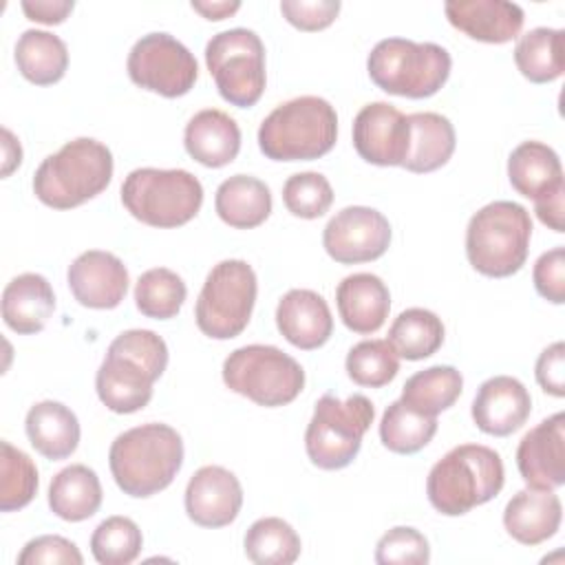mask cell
Segmentation results:
<instances>
[{"label":"cell","mask_w":565,"mask_h":565,"mask_svg":"<svg viewBox=\"0 0 565 565\" xmlns=\"http://www.w3.org/2000/svg\"><path fill=\"white\" fill-rule=\"evenodd\" d=\"M166 366V340L150 329H128L106 349L95 375L97 397L113 413H137L152 399V384L163 375Z\"/></svg>","instance_id":"cell-1"},{"label":"cell","mask_w":565,"mask_h":565,"mask_svg":"<svg viewBox=\"0 0 565 565\" xmlns=\"http://www.w3.org/2000/svg\"><path fill=\"white\" fill-rule=\"evenodd\" d=\"M108 466L119 490L135 499H148L166 490L183 466L181 435L159 422L141 424L115 437Z\"/></svg>","instance_id":"cell-2"},{"label":"cell","mask_w":565,"mask_h":565,"mask_svg":"<svg viewBox=\"0 0 565 565\" xmlns=\"http://www.w3.org/2000/svg\"><path fill=\"white\" fill-rule=\"evenodd\" d=\"M505 481L501 455L481 444L450 448L428 472L430 505L446 516H461L494 499Z\"/></svg>","instance_id":"cell-3"},{"label":"cell","mask_w":565,"mask_h":565,"mask_svg":"<svg viewBox=\"0 0 565 565\" xmlns=\"http://www.w3.org/2000/svg\"><path fill=\"white\" fill-rule=\"evenodd\" d=\"M113 152L106 143L77 137L38 166L33 192L53 210H71L102 194L113 179Z\"/></svg>","instance_id":"cell-4"},{"label":"cell","mask_w":565,"mask_h":565,"mask_svg":"<svg viewBox=\"0 0 565 565\" xmlns=\"http://www.w3.org/2000/svg\"><path fill=\"white\" fill-rule=\"evenodd\" d=\"M338 139L335 108L302 95L276 106L258 128V148L271 161H311L324 157Z\"/></svg>","instance_id":"cell-5"},{"label":"cell","mask_w":565,"mask_h":565,"mask_svg":"<svg viewBox=\"0 0 565 565\" xmlns=\"http://www.w3.org/2000/svg\"><path fill=\"white\" fill-rule=\"evenodd\" d=\"M530 238V212L514 201H492L468 221L466 256L479 274L508 278L525 265Z\"/></svg>","instance_id":"cell-6"},{"label":"cell","mask_w":565,"mask_h":565,"mask_svg":"<svg viewBox=\"0 0 565 565\" xmlns=\"http://www.w3.org/2000/svg\"><path fill=\"white\" fill-rule=\"evenodd\" d=\"M450 66V53L441 44L406 38L380 40L366 57L373 84L388 95L408 99L435 95L446 84Z\"/></svg>","instance_id":"cell-7"},{"label":"cell","mask_w":565,"mask_h":565,"mask_svg":"<svg viewBox=\"0 0 565 565\" xmlns=\"http://www.w3.org/2000/svg\"><path fill=\"white\" fill-rule=\"evenodd\" d=\"M124 207L150 227H179L192 221L203 203L201 181L181 168H137L121 183Z\"/></svg>","instance_id":"cell-8"},{"label":"cell","mask_w":565,"mask_h":565,"mask_svg":"<svg viewBox=\"0 0 565 565\" xmlns=\"http://www.w3.org/2000/svg\"><path fill=\"white\" fill-rule=\"evenodd\" d=\"M375 408L362 393L338 399L324 393L313 408L305 433V450L320 470L347 468L360 452L362 437L373 424Z\"/></svg>","instance_id":"cell-9"},{"label":"cell","mask_w":565,"mask_h":565,"mask_svg":"<svg viewBox=\"0 0 565 565\" xmlns=\"http://www.w3.org/2000/svg\"><path fill=\"white\" fill-rule=\"evenodd\" d=\"M223 382L230 391L258 406L276 408L291 404L302 386V366L271 344H247L234 349L223 362Z\"/></svg>","instance_id":"cell-10"},{"label":"cell","mask_w":565,"mask_h":565,"mask_svg":"<svg viewBox=\"0 0 565 565\" xmlns=\"http://www.w3.org/2000/svg\"><path fill=\"white\" fill-rule=\"evenodd\" d=\"M258 280L241 258H227L212 267L194 305V320L203 335L232 340L245 331L256 305Z\"/></svg>","instance_id":"cell-11"},{"label":"cell","mask_w":565,"mask_h":565,"mask_svg":"<svg viewBox=\"0 0 565 565\" xmlns=\"http://www.w3.org/2000/svg\"><path fill=\"white\" fill-rule=\"evenodd\" d=\"M205 64L218 95L238 108L254 106L267 84L265 44L252 29H227L205 44Z\"/></svg>","instance_id":"cell-12"},{"label":"cell","mask_w":565,"mask_h":565,"mask_svg":"<svg viewBox=\"0 0 565 565\" xmlns=\"http://www.w3.org/2000/svg\"><path fill=\"white\" fill-rule=\"evenodd\" d=\"M126 68L132 84L168 99L190 93L199 75L190 49L163 31L141 35L128 53Z\"/></svg>","instance_id":"cell-13"},{"label":"cell","mask_w":565,"mask_h":565,"mask_svg":"<svg viewBox=\"0 0 565 565\" xmlns=\"http://www.w3.org/2000/svg\"><path fill=\"white\" fill-rule=\"evenodd\" d=\"M391 245L388 218L366 205H349L329 218L322 232L324 252L340 265L369 263Z\"/></svg>","instance_id":"cell-14"},{"label":"cell","mask_w":565,"mask_h":565,"mask_svg":"<svg viewBox=\"0 0 565 565\" xmlns=\"http://www.w3.org/2000/svg\"><path fill=\"white\" fill-rule=\"evenodd\" d=\"M408 139V117L388 102L366 104L353 119V148L366 163L402 166Z\"/></svg>","instance_id":"cell-15"},{"label":"cell","mask_w":565,"mask_h":565,"mask_svg":"<svg viewBox=\"0 0 565 565\" xmlns=\"http://www.w3.org/2000/svg\"><path fill=\"white\" fill-rule=\"evenodd\" d=\"M516 468L534 490H556L565 483V415L536 424L523 435L516 448Z\"/></svg>","instance_id":"cell-16"},{"label":"cell","mask_w":565,"mask_h":565,"mask_svg":"<svg viewBox=\"0 0 565 565\" xmlns=\"http://www.w3.org/2000/svg\"><path fill=\"white\" fill-rule=\"evenodd\" d=\"M73 298L88 309H115L128 291V269L110 252L88 249L66 271Z\"/></svg>","instance_id":"cell-17"},{"label":"cell","mask_w":565,"mask_h":565,"mask_svg":"<svg viewBox=\"0 0 565 565\" xmlns=\"http://www.w3.org/2000/svg\"><path fill=\"white\" fill-rule=\"evenodd\" d=\"M243 505V488L234 472L223 466L199 468L185 488V512L201 527L230 525Z\"/></svg>","instance_id":"cell-18"},{"label":"cell","mask_w":565,"mask_h":565,"mask_svg":"<svg viewBox=\"0 0 565 565\" xmlns=\"http://www.w3.org/2000/svg\"><path fill=\"white\" fill-rule=\"evenodd\" d=\"M532 413L527 388L512 375L486 380L472 399V419L486 435L508 437L519 430Z\"/></svg>","instance_id":"cell-19"},{"label":"cell","mask_w":565,"mask_h":565,"mask_svg":"<svg viewBox=\"0 0 565 565\" xmlns=\"http://www.w3.org/2000/svg\"><path fill=\"white\" fill-rule=\"evenodd\" d=\"M448 22L472 40L505 44L523 29V9L508 0H450L444 4Z\"/></svg>","instance_id":"cell-20"},{"label":"cell","mask_w":565,"mask_h":565,"mask_svg":"<svg viewBox=\"0 0 565 565\" xmlns=\"http://www.w3.org/2000/svg\"><path fill=\"white\" fill-rule=\"evenodd\" d=\"M276 327L296 349L313 351L331 338L333 318L320 294L311 289H291L278 300Z\"/></svg>","instance_id":"cell-21"},{"label":"cell","mask_w":565,"mask_h":565,"mask_svg":"<svg viewBox=\"0 0 565 565\" xmlns=\"http://www.w3.org/2000/svg\"><path fill=\"white\" fill-rule=\"evenodd\" d=\"M335 305L344 327L353 333H375L388 318L391 294L384 280L369 271H358L340 280Z\"/></svg>","instance_id":"cell-22"},{"label":"cell","mask_w":565,"mask_h":565,"mask_svg":"<svg viewBox=\"0 0 565 565\" xmlns=\"http://www.w3.org/2000/svg\"><path fill=\"white\" fill-rule=\"evenodd\" d=\"M508 179L521 196L534 203L565 192L561 159L543 141H523L510 152Z\"/></svg>","instance_id":"cell-23"},{"label":"cell","mask_w":565,"mask_h":565,"mask_svg":"<svg viewBox=\"0 0 565 565\" xmlns=\"http://www.w3.org/2000/svg\"><path fill=\"white\" fill-rule=\"evenodd\" d=\"M183 146L201 166L223 168L232 163L241 150V128L227 113L205 108L185 124Z\"/></svg>","instance_id":"cell-24"},{"label":"cell","mask_w":565,"mask_h":565,"mask_svg":"<svg viewBox=\"0 0 565 565\" xmlns=\"http://www.w3.org/2000/svg\"><path fill=\"white\" fill-rule=\"evenodd\" d=\"M563 519L561 499L554 490H519L503 510V525L508 534L523 545H539L552 539Z\"/></svg>","instance_id":"cell-25"},{"label":"cell","mask_w":565,"mask_h":565,"mask_svg":"<svg viewBox=\"0 0 565 565\" xmlns=\"http://www.w3.org/2000/svg\"><path fill=\"white\" fill-rule=\"evenodd\" d=\"M55 311V294L51 282L42 274H20L7 282L2 291V320L20 333H40Z\"/></svg>","instance_id":"cell-26"},{"label":"cell","mask_w":565,"mask_h":565,"mask_svg":"<svg viewBox=\"0 0 565 565\" xmlns=\"http://www.w3.org/2000/svg\"><path fill=\"white\" fill-rule=\"evenodd\" d=\"M24 428L31 446L51 461L71 457L82 435L77 415L62 402L53 399L33 404L26 413Z\"/></svg>","instance_id":"cell-27"},{"label":"cell","mask_w":565,"mask_h":565,"mask_svg":"<svg viewBox=\"0 0 565 565\" xmlns=\"http://www.w3.org/2000/svg\"><path fill=\"white\" fill-rule=\"evenodd\" d=\"M411 126L408 152L402 163L408 172L426 174L448 163L455 152V126L439 113H413L406 115Z\"/></svg>","instance_id":"cell-28"},{"label":"cell","mask_w":565,"mask_h":565,"mask_svg":"<svg viewBox=\"0 0 565 565\" xmlns=\"http://www.w3.org/2000/svg\"><path fill=\"white\" fill-rule=\"evenodd\" d=\"M214 210L234 230H252L271 214L269 188L249 174H234L216 188Z\"/></svg>","instance_id":"cell-29"},{"label":"cell","mask_w":565,"mask_h":565,"mask_svg":"<svg viewBox=\"0 0 565 565\" xmlns=\"http://www.w3.org/2000/svg\"><path fill=\"white\" fill-rule=\"evenodd\" d=\"M102 505V483L93 468L71 463L49 486V508L55 516L77 523L90 519Z\"/></svg>","instance_id":"cell-30"},{"label":"cell","mask_w":565,"mask_h":565,"mask_svg":"<svg viewBox=\"0 0 565 565\" xmlns=\"http://www.w3.org/2000/svg\"><path fill=\"white\" fill-rule=\"evenodd\" d=\"M15 64L24 79L35 86L60 82L68 68V49L55 33L26 29L15 42Z\"/></svg>","instance_id":"cell-31"},{"label":"cell","mask_w":565,"mask_h":565,"mask_svg":"<svg viewBox=\"0 0 565 565\" xmlns=\"http://www.w3.org/2000/svg\"><path fill=\"white\" fill-rule=\"evenodd\" d=\"M565 31L536 26L519 38L514 62L521 75L534 84H547L565 71Z\"/></svg>","instance_id":"cell-32"},{"label":"cell","mask_w":565,"mask_h":565,"mask_svg":"<svg viewBox=\"0 0 565 565\" xmlns=\"http://www.w3.org/2000/svg\"><path fill=\"white\" fill-rule=\"evenodd\" d=\"M461 391V373L450 364H435L411 375L402 386L399 399L424 415L437 417L459 399Z\"/></svg>","instance_id":"cell-33"},{"label":"cell","mask_w":565,"mask_h":565,"mask_svg":"<svg viewBox=\"0 0 565 565\" xmlns=\"http://www.w3.org/2000/svg\"><path fill=\"white\" fill-rule=\"evenodd\" d=\"M444 322L437 313L422 307H411L393 320L386 340L399 358L417 362L437 353V349L444 344Z\"/></svg>","instance_id":"cell-34"},{"label":"cell","mask_w":565,"mask_h":565,"mask_svg":"<svg viewBox=\"0 0 565 565\" xmlns=\"http://www.w3.org/2000/svg\"><path fill=\"white\" fill-rule=\"evenodd\" d=\"M245 556L256 565H291L300 556L298 532L280 516H263L243 539Z\"/></svg>","instance_id":"cell-35"},{"label":"cell","mask_w":565,"mask_h":565,"mask_svg":"<svg viewBox=\"0 0 565 565\" xmlns=\"http://www.w3.org/2000/svg\"><path fill=\"white\" fill-rule=\"evenodd\" d=\"M437 433V417L424 415L402 399L388 404L380 422V439L384 448L397 455H415Z\"/></svg>","instance_id":"cell-36"},{"label":"cell","mask_w":565,"mask_h":565,"mask_svg":"<svg viewBox=\"0 0 565 565\" xmlns=\"http://www.w3.org/2000/svg\"><path fill=\"white\" fill-rule=\"evenodd\" d=\"M188 289L183 278L168 267H152L143 271L135 285V305L146 318L170 320L174 318L183 302Z\"/></svg>","instance_id":"cell-37"},{"label":"cell","mask_w":565,"mask_h":565,"mask_svg":"<svg viewBox=\"0 0 565 565\" xmlns=\"http://www.w3.org/2000/svg\"><path fill=\"white\" fill-rule=\"evenodd\" d=\"M347 375L358 386L382 388L399 371V355L388 340H362L347 353Z\"/></svg>","instance_id":"cell-38"},{"label":"cell","mask_w":565,"mask_h":565,"mask_svg":"<svg viewBox=\"0 0 565 565\" xmlns=\"http://www.w3.org/2000/svg\"><path fill=\"white\" fill-rule=\"evenodd\" d=\"M0 450V510L15 512L33 501L38 492V468L26 452L9 441H2Z\"/></svg>","instance_id":"cell-39"},{"label":"cell","mask_w":565,"mask_h":565,"mask_svg":"<svg viewBox=\"0 0 565 565\" xmlns=\"http://www.w3.org/2000/svg\"><path fill=\"white\" fill-rule=\"evenodd\" d=\"M141 545V530L128 516L104 519L90 536V552L99 565H128L139 556Z\"/></svg>","instance_id":"cell-40"},{"label":"cell","mask_w":565,"mask_h":565,"mask_svg":"<svg viewBox=\"0 0 565 565\" xmlns=\"http://www.w3.org/2000/svg\"><path fill=\"white\" fill-rule=\"evenodd\" d=\"M282 203L298 218H318L329 212L333 188L320 172H298L285 181Z\"/></svg>","instance_id":"cell-41"},{"label":"cell","mask_w":565,"mask_h":565,"mask_svg":"<svg viewBox=\"0 0 565 565\" xmlns=\"http://www.w3.org/2000/svg\"><path fill=\"white\" fill-rule=\"evenodd\" d=\"M430 547L426 536L408 525L388 530L375 545V563L380 565H426Z\"/></svg>","instance_id":"cell-42"},{"label":"cell","mask_w":565,"mask_h":565,"mask_svg":"<svg viewBox=\"0 0 565 565\" xmlns=\"http://www.w3.org/2000/svg\"><path fill=\"white\" fill-rule=\"evenodd\" d=\"M84 556L77 545L57 534L31 539L18 554V565H82Z\"/></svg>","instance_id":"cell-43"},{"label":"cell","mask_w":565,"mask_h":565,"mask_svg":"<svg viewBox=\"0 0 565 565\" xmlns=\"http://www.w3.org/2000/svg\"><path fill=\"white\" fill-rule=\"evenodd\" d=\"M532 280L541 298L552 305L565 302V247L543 252L532 269Z\"/></svg>","instance_id":"cell-44"},{"label":"cell","mask_w":565,"mask_h":565,"mask_svg":"<svg viewBox=\"0 0 565 565\" xmlns=\"http://www.w3.org/2000/svg\"><path fill=\"white\" fill-rule=\"evenodd\" d=\"M338 0H282L280 11L300 31H322L340 13Z\"/></svg>","instance_id":"cell-45"},{"label":"cell","mask_w":565,"mask_h":565,"mask_svg":"<svg viewBox=\"0 0 565 565\" xmlns=\"http://www.w3.org/2000/svg\"><path fill=\"white\" fill-rule=\"evenodd\" d=\"M534 375L545 393L554 397L565 395V344L561 340L541 351Z\"/></svg>","instance_id":"cell-46"},{"label":"cell","mask_w":565,"mask_h":565,"mask_svg":"<svg viewBox=\"0 0 565 565\" xmlns=\"http://www.w3.org/2000/svg\"><path fill=\"white\" fill-rule=\"evenodd\" d=\"M22 11L29 20L42 24H60L68 18L75 2L73 0H24Z\"/></svg>","instance_id":"cell-47"},{"label":"cell","mask_w":565,"mask_h":565,"mask_svg":"<svg viewBox=\"0 0 565 565\" xmlns=\"http://www.w3.org/2000/svg\"><path fill=\"white\" fill-rule=\"evenodd\" d=\"M192 9L194 11H199L203 18H207V20H225V18H230L232 13H236L238 9H241V2H192Z\"/></svg>","instance_id":"cell-48"},{"label":"cell","mask_w":565,"mask_h":565,"mask_svg":"<svg viewBox=\"0 0 565 565\" xmlns=\"http://www.w3.org/2000/svg\"><path fill=\"white\" fill-rule=\"evenodd\" d=\"M2 137H4V166H2V177H9L13 172V168L20 166L22 161V148L20 143L15 141V137L11 135V130H2Z\"/></svg>","instance_id":"cell-49"}]
</instances>
